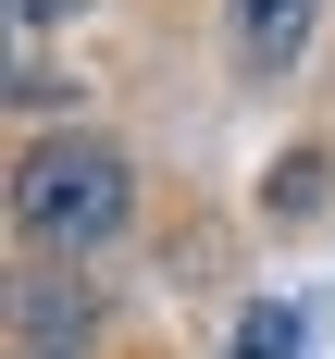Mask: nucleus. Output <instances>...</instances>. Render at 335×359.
Returning <instances> with one entry per match:
<instances>
[{
  "mask_svg": "<svg viewBox=\"0 0 335 359\" xmlns=\"http://www.w3.org/2000/svg\"><path fill=\"white\" fill-rule=\"evenodd\" d=\"M124 149H100V137H50L25 161V186H13V211H25V236L37 248H63V260H87V248H112L124 236Z\"/></svg>",
  "mask_w": 335,
  "mask_h": 359,
  "instance_id": "nucleus-1",
  "label": "nucleus"
},
{
  "mask_svg": "<svg viewBox=\"0 0 335 359\" xmlns=\"http://www.w3.org/2000/svg\"><path fill=\"white\" fill-rule=\"evenodd\" d=\"M310 13H323V0H236V62H249V74H286L298 50H310Z\"/></svg>",
  "mask_w": 335,
  "mask_h": 359,
  "instance_id": "nucleus-2",
  "label": "nucleus"
}]
</instances>
